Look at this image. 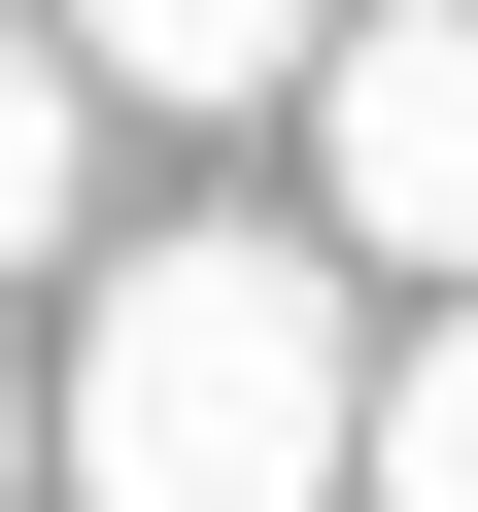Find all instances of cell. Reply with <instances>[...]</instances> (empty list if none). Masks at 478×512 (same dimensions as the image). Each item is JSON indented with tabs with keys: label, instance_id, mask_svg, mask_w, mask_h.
<instances>
[{
	"label": "cell",
	"instance_id": "cell-1",
	"mask_svg": "<svg viewBox=\"0 0 478 512\" xmlns=\"http://www.w3.org/2000/svg\"><path fill=\"white\" fill-rule=\"evenodd\" d=\"M342 444H376L342 239H137L69 308V376H35V478L69 512H342Z\"/></svg>",
	"mask_w": 478,
	"mask_h": 512
},
{
	"label": "cell",
	"instance_id": "cell-2",
	"mask_svg": "<svg viewBox=\"0 0 478 512\" xmlns=\"http://www.w3.org/2000/svg\"><path fill=\"white\" fill-rule=\"evenodd\" d=\"M308 171L410 308H478V0H342L308 35Z\"/></svg>",
	"mask_w": 478,
	"mask_h": 512
},
{
	"label": "cell",
	"instance_id": "cell-3",
	"mask_svg": "<svg viewBox=\"0 0 478 512\" xmlns=\"http://www.w3.org/2000/svg\"><path fill=\"white\" fill-rule=\"evenodd\" d=\"M35 35H69V103H308L342 0H35Z\"/></svg>",
	"mask_w": 478,
	"mask_h": 512
},
{
	"label": "cell",
	"instance_id": "cell-4",
	"mask_svg": "<svg viewBox=\"0 0 478 512\" xmlns=\"http://www.w3.org/2000/svg\"><path fill=\"white\" fill-rule=\"evenodd\" d=\"M342 512H478V308H410V342H376V444H342Z\"/></svg>",
	"mask_w": 478,
	"mask_h": 512
},
{
	"label": "cell",
	"instance_id": "cell-5",
	"mask_svg": "<svg viewBox=\"0 0 478 512\" xmlns=\"http://www.w3.org/2000/svg\"><path fill=\"white\" fill-rule=\"evenodd\" d=\"M69 205H103V103H69L35 0H0V274H69Z\"/></svg>",
	"mask_w": 478,
	"mask_h": 512
},
{
	"label": "cell",
	"instance_id": "cell-6",
	"mask_svg": "<svg viewBox=\"0 0 478 512\" xmlns=\"http://www.w3.org/2000/svg\"><path fill=\"white\" fill-rule=\"evenodd\" d=\"M0 478H35V410H0Z\"/></svg>",
	"mask_w": 478,
	"mask_h": 512
}]
</instances>
